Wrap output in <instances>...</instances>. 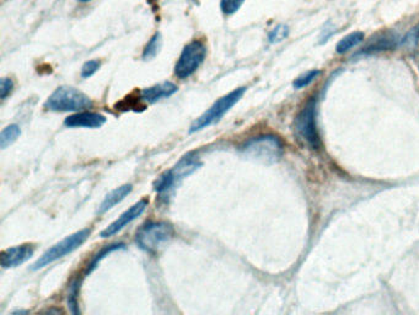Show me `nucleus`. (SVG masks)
Masks as SVG:
<instances>
[{
    "label": "nucleus",
    "instance_id": "nucleus-1",
    "mask_svg": "<svg viewBox=\"0 0 419 315\" xmlns=\"http://www.w3.org/2000/svg\"><path fill=\"white\" fill-rule=\"evenodd\" d=\"M240 152L252 160L271 165L283 157V144L276 136H258L245 142L240 147Z\"/></svg>",
    "mask_w": 419,
    "mask_h": 315
},
{
    "label": "nucleus",
    "instance_id": "nucleus-2",
    "mask_svg": "<svg viewBox=\"0 0 419 315\" xmlns=\"http://www.w3.org/2000/svg\"><path fill=\"white\" fill-rule=\"evenodd\" d=\"M175 236V229L167 222H150L139 229L135 243L142 250L155 254Z\"/></svg>",
    "mask_w": 419,
    "mask_h": 315
},
{
    "label": "nucleus",
    "instance_id": "nucleus-3",
    "mask_svg": "<svg viewBox=\"0 0 419 315\" xmlns=\"http://www.w3.org/2000/svg\"><path fill=\"white\" fill-rule=\"evenodd\" d=\"M92 106L88 95L69 87H60L48 98L45 107L51 111H82Z\"/></svg>",
    "mask_w": 419,
    "mask_h": 315
},
{
    "label": "nucleus",
    "instance_id": "nucleus-4",
    "mask_svg": "<svg viewBox=\"0 0 419 315\" xmlns=\"http://www.w3.org/2000/svg\"><path fill=\"white\" fill-rule=\"evenodd\" d=\"M245 92H246L245 87L236 89L234 92H231L225 96L219 99L218 101L214 102L212 106L209 107L207 111L203 114L202 116H199L197 120L194 121L192 126H191V128H189V133H194L197 131L203 130L206 127L218 123L224 117L226 112L229 111L231 107L234 106L236 102L244 96Z\"/></svg>",
    "mask_w": 419,
    "mask_h": 315
},
{
    "label": "nucleus",
    "instance_id": "nucleus-5",
    "mask_svg": "<svg viewBox=\"0 0 419 315\" xmlns=\"http://www.w3.org/2000/svg\"><path fill=\"white\" fill-rule=\"evenodd\" d=\"M89 236H90V229H83V231L74 233L72 236H67L65 239L57 243L55 246H52L51 249H48L40 259L37 260L31 269L33 271L42 269L47 265L52 264L57 260L62 259L63 256L73 253L75 249H78L79 246L83 245Z\"/></svg>",
    "mask_w": 419,
    "mask_h": 315
},
{
    "label": "nucleus",
    "instance_id": "nucleus-6",
    "mask_svg": "<svg viewBox=\"0 0 419 315\" xmlns=\"http://www.w3.org/2000/svg\"><path fill=\"white\" fill-rule=\"evenodd\" d=\"M207 56V47L199 40L192 41L184 47L175 65V75L179 79H187L194 74Z\"/></svg>",
    "mask_w": 419,
    "mask_h": 315
},
{
    "label": "nucleus",
    "instance_id": "nucleus-7",
    "mask_svg": "<svg viewBox=\"0 0 419 315\" xmlns=\"http://www.w3.org/2000/svg\"><path fill=\"white\" fill-rule=\"evenodd\" d=\"M316 101L311 100L304 107V110L300 112L299 116L295 122V130L299 137L308 142L310 147L313 149L320 148V138H318V130H316V121H315V109Z\"/></svg>",
    "mask_w": 419,
    "mask_h": 315
},
{
    "label": "nucleus",
    "instance_id": "nucleus-8",
    "mask_svg": "<svg viewBox=\"0 0 419 315\" xmlns=\"http://www.w3.org/2000/svg\"><path fill=\"white\" fill-rule=\"evenodd\" d=\"M147 199H142L137 204H133L128 211H125V214H121L118 219H116L115 222L110 224L106 229H104L101 232V238H108V236H115L117 233L122 231L125 226H128L129 223L133 222L134 219L140 217L143 214L144 211L147 207Z\"/></svg>",
    "mask_w": 419,
    "mask_h": 315
},
{
    "label": "nucleus",
    "instance_id": "nucleus-9",
    "mask_svg": "<svg viewBox=\"0 0 419 315\" xmlns=\"http://www.w3.org/2000/svg\"><path fill=\"white\" fill-rule=\"evenodd\" d=\"M35 253V248L30 244H25V245L14 246L10 248L1 253L0 256V264L3 269H13V267H18L23 262H26L28 259H31Z\"/></svg>",
    "mask_w": 419,
    "mask_h": 315
},
{
    "label": "nucleus",
    "instance_id": "nucleus-10",
    "mask_svg": "<svg viewBox=\"0 0 419 315\" xmlns=\"http://www.w3.org/2000/svg\"><path fill=\"white\" fill-rule=\"evenodd\" d=\"M106 117L102 116L100 114L95 112H78L75 115L67 117L65 121V125L69 128H77V127H84V128H100L101 126L105 125Z\"/></svg>",
    "mask_w": 419,
    "mask_h": 315
},
{
    "label": "nucleus",
    "instance_id": "nucleus-11",
    "mask_svg": "<svg viewBox=\"0 0 419 315\" xmlns=\"http://www.w3.org/2000/svg\"><path fill=\"white\" fill-rule=\"evenodd\" d=\"M177 92V87L171 82H164V83L157 84L150 88H145L140 92V100L147 102V104H154L162 99L170 98Z\"/></svg>",
    "mask_w": 419,
    "mask_h": 315
},
{
    "label": "nucleus",
    "instance_id": "nucleus-12",
    "mask_svg": "<svg viewBox=\"0 0 419 315\" xmlns=\"http://www.w3.org/2000/svg\"><path fill=\"white\" fill-rule=\"evenodd\" d=\"M201 165H202V162H199V158L194 157L192 154H189L182 160H180V162L174 169H171L170 172H172V175H174L175 180L179 184L181 180H184V177L194 174Z\"/></svg>",
    "mask_w": 419,
    "mask_h": 315
},
{
    "label": "nucleus",
    "instance_id": "nucleus-13",
    "mask_svg": "<svg viewBox=\"0 0 419 315\" xmlns=\"http://www.w3.org/2000/svg\"><path fill=\"white\" fill-rule=\"evenodd\" d=\"M132 189H133L132 185L125 184V185L121 186V187H117L116 190L110 192V194H108V195L105 197V199L102 201V204H100L99 214H106L108 209H113L116 204H118L120 202H122V201H123V199H125V197H127V196L130 194Z\"/></svg>",
    "mask_w": 419,
    "mask_h": 315
},
{
    "label": "nucleus",
    "instance_id": "nucleus-14",
    "mask_svg": "<svg viewBox=\"0 0 419 315\" xmlns=\"http://www.w3.org/2000/svg\"><path fill=\"white\" fill-rule=\"evenodd\" d=\"M364 40V33H353L342 38L341 41L337 43L336 50L338 53H346V52L352 50L353 47L359 45L360 42Z\"/></svg>",
    "mask_w": 419,
    "mask_h": 315
},
{
    "label": "nucleus",
    "instance_id": "nucleus-15",
    "mask_svg": "<svg viewBox=\"0 0 419 315\" xmlns=\"http://www.w3.org/2000/svg\"><path fill=\"white\" fill-rule=\"evenodd\" d=\"M21 135L20 127L16 125H10L5 127L0 133V147L1 149L8 148L9 145L14 143L15 140Z\"/></svg>",
    "mask_w": 419,
    "mask_h": 315
},
{
    "label": "nucleus",
    "instance_id": "nucleus-16",
    "mask_svg": "<svg viewBox=\"0 0 419 315\" xmlns=\"http://www.w3.org/2000/svg\"><path fill=\"white\" fill-rule=\"evenodd\" d=\"M121 249H125V244H112V245H107L106 248H104L99 254H97L94 259H92L91 264L89 265L88 269H86V275L91 274L94 270L96 269L97 265L101 261L102 259H105L107 255H110L111 253L113 251L121 250Z\"/></svg>",
    "mask_w": 419,
    "mask_h": 315
},
{
    "label": "nucleus",
    "instance_id": "nucleus-17",
    "mask_svg": "<svg viewBox=\"0 0 419 315\" xmlns=\"http://www.w3.org/2000/svg\"><path fill=\"white\" fill-rule=\"evenodd\" d=\"M162 35L157 33L152 36V40L149 41L143 52V60H150L157 56V52L162 47Z\"/></svg>",
    "mask_w": 419,
    "mask_h": 315
},
{
    "label": "nucleus",
    "instance_id": "nucleus-18",
    "mask_svg": "<svg viewBox=\"0 0 419 315\" xmlns=\"http://www.w3.org/2000/svg\"><path fill=\"white\" fill-rule=\"evenodd\" d=\"M79 288H80V281L75 280L69 288V294H68V306L73 314H79V302L78 294Z\"/></svg>",
    "mask_w": 419,
    "mask_h": 315
},
{
    "label": "nucleus",
    "instance_id": "nucleus-19",
    "mask_svg": "<svg viewBox=\"0 0 419 315\" xmlns=\"http://www.w3.org/2000/svg\"><path fill=\"white\" fill-rule=\"evenodd\" d=\"M396 45V40L392 38H383L376 43H373L371 46L364 48L363 53H371V52L386 51L389 48H392Z\"/></svg>",
    "mask_w": 419,
    "mask_h": 315
},
{
    "label": "nucleus",
    "instance_id": "nucleus-20",
    "mask_svg": "<svg viewBox=\"0 0 419 315\" xmlns=\"http://www.w3.org/2000/svg\"><path fill=\"white\" fill-rule=\"evenodd\" d=\"M288 33H289V28L286 25H278L276 28H273L271 33H269V36H268V40L271 43H278V42L283 41L284 38L288 36Z\"/></svg>",
    "mask_w": 419,
    "mask_h": 315
},
{
    "label": "nucleus",
    "instance_id": "nucleus-21",
    "mask_svg": "<svg viewBox=\"0 0 419 315\" xmlns=\"http://www.w3.org/2000/svg\"><path fill=\"white\" fill-rule=\"evenodd\" d=\"M245 0H221L220 8L226 15L235 14L236 11L244 4Z\"/></svg>",
    "mask_w": 419,
    "mask_h": 315
},
{
    "label": "nucleus",
    "instance_id": "nucleus-22",
    "mask_svg": "<svg viewBox=\"0 0 419 315\" xmlns=\"http://www.w3.org/2000/svg\"><path fill=\"white\" fill-rule=\"evenodd\" d=\"M318 75H320V70H310L306 74L296 79L293 85H294L295 89L305 88V87H308L311 82H313V79H316V77H318Z\"/></svg>",
    "mask_w": 419,
    "mask_h": 315
},
{
    "label": "nucleus",
    "instance_id": "nucleus-23",
    "mask_svg": "<svg viewBox=\"0 0 419 315\" xmlns=\"http://www.w3.org/2000/svg\"><path fill=\"white\" fill-rule=\"evenodd\" d=\"M100 62L99 60H89L82 68V77L83 78H90L91 75L95 74L99 68H100Z\"/></svg>",
    "mask_w": 419,
    "mask_h": 315
},
{
    "label": "nucleus",
    "instance_id": "nucleus-24",
    "mask_svg": "<svg viewBox=\"0 0 419 315\" xmlns=\"http://www.w3.org/2000/svg\"><path fill=\"white\" fill-rule=\"evenodd\" d=\"M13 88H14V83L11 79H1V82H0V98L1 100L8 98V95H10V93L13 92Z\"/></svg>",
    "mask_w": 419,
    "mask_h": 315
},
{
    "label": "nucleus",
    "instance_id": "nucleus-25",
    "mask_svg": "<svg viewBox=\"0 0 419 315\" xmlns=\"http://www.w3.org/2000/svg\"><path fill=\"white\" fill-rule=\"evenodd\" d=\"M419 28H415L410 31L405 38H402L401 46L413 47L418 42Z\"/></svg>",
    "mask_w": 419,
    "mask_h": 315
},
{
    "label": "nucleus",
    "instance_id": "nucleus-26",
    "mask_svg": "<svg viewBox=\"0 0 419 315\" xmlns=\"http://www.w3.org/2000/svg\"><path fill=\"white\" fill-rule=\"evenodd\" d=\"M79 1H82V3H88V1H91V0H79Z\"/></svg>",
    "mask_w": 419,
    "mask_h": 315
}]
</instances>
